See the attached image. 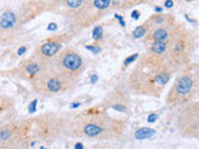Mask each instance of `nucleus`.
<instances>
[{
	"label": "nucleus",
	"mask_w": 199,
	"mask_h": 149,
	"mask_svg": "<svg viewBox=\"0 0 199 149\" xmlns=\"http://www.w3.org/2000/svg\"><path fill=\"white\" fill-rule=\"evenodd\" d=\"M196 49H197L196 34L192 30L183 27L182 31L169 44L168 58L176 72H179L182 68H184L191 63Z\"/></svg>",
	"instance_id": "423d86ee"
},
{
	"label": "nucleus",
	"mask_w": 199,
	"mask_h": 149,
	"mask_svg": "<svg viewBox=\"0 0 199 149\" xmlns=\"http://www.w3.org/2000/svg\"><path fill=\"white\" fill-rule=\"evenodd\" d=\"M177 73L172 67L168 54L146 50L127 77V86L132 93L159 98L166 86Z\"/></svg>",
	"instance_id": "f257e3e1"
},
{
	"label": "nucleus",
	"mask_w": 199,
	"mask_h": 149,
	"mask_svg": "<svg viewBox=\"0 0 199 149\" xmlns=\"http://www.w3.org/2000/svg\"><path fill=\"white\" fill-rule=\"evenodd\" d=\"M15 114V102L11 97L1 95L0 96V117L1 123L15 121L12 117Z\"/></svg>",
	"instance_id": "2eb2a0df"
},
{
	"label": "nucleus",
	"mask_w": 199,
	"mask_h": 149,
	"mask_svg": "<svg viewBox=\"0 0 199 149\" xmlns=\"http://www.w3.org/2000/svg\"><path fill=\"white\" fill-rule=\"evenodd\" d=\"M71 118L65 113L56 112H45L27 118L32 139L51 144L64 136H69Z\"/></svg>",
	"instance_id": "7ed1b4c3"
},
{
	"label": "nucleus",
	"mask_w": 199,
	"mask_h": 149,
	"mask_svg": "<svg viewBox=\"0 0 199 149\" xmlns=\"http://www.w3.org/2000/svg\"><path fill=\"white\" fill-rule=\"evenodd\" d=\"M176 127L179 136L183 138H199V101H193L178 107Z\"/></svg>",
	"instance_id": "1a4fd4ad"
},
{
	"label": "nucleus",
	"mask_w": 199,
	"mask_h": 149,
	"mask_svg": "<svg viewBox=\"0 0 199 149\" xmlns=\"http://www.w3.org/2000/svg\"><path fill=\"white\" fill-rule=\"evenodd\" d=\"M199 96V62H191L181 70L174 80L166 102L171 107H181L196 101Z\"/></svg>",
	"instance_id": "20e7f679"
},
{
	"label": "nucleus",
	"mask_w": 199,
	"mask_h": 149,
	"mask_svg": "<svg viewBox=\"0 0 199 149\" xmlns=\"http://www.w3.org/2000/svg\"><path fill=\"white\" fill-rule=\"evenodd\" d=\"M52 67L60 73L79 82L86 70V60L82 54L75 47H65L54 60Z\"/></svg>",
	"instance_id": "6e6552de"
},
{
	"label": "nucleus",
	"mask_w": 199,
	"mask_h": 149,
	"mask_svg": "<svg viewBox=\"0 0 199 149\" xmlns=\"http://www.w3.org/2000/svg\"><path fill=\"white\" fill-rule=\"evenodd\" d=\"M25 51H26V49H25V47H22V49H20V50L17 51V54H19V55H21V54H24Z\"/></svg>",
	"instance_id": "5701e85b"
},
{
	"label": "nucleus",
	"mask_w": 199,
	"mask_h": 149,
	"mask_svg": "<svg viewBox=\"0 0 199 149\" xmlns=\"http://www.w3.org/2000/svg\"><path fill=\"white\" fill-rule=\"evenodd\" d=\"M183 27L184 26L177 19L173 21L166 22L163 25L153 26L151 27L147 36L142 40V42L146 47H148L152 44H157V42H171L182 31Z\"/></svg>",
	"instance_id": "f8f14e48"
},
{
	"label": "nucleus",
	"mask_w": 199,
	"mask_h": 149,
	"mask_svg": "<svg viewBox=\"0 0 199 149\" xmlns=\"http://www.w3.org/2000/svg\"><path fill=\"white\" fill-rule=\"evenodd\" d=\"M101 34H102V29L99 26V27H96L95 31H94V39H95V40H99L100 37H101Z\"/></svg>",
	"instance_id": "a211bd4d"
},
{
	"label": "nucleus",
	"mask_w": 199,
	"mask_h": 149,
	"mask_svg": "<svg viewBox=\"0 0 199 149\" xmlns=\"http://www.w3.org/2000/svg\"><path fill=\"white\" fill-rule=\"evenodd\" d=\"M30 85L35 93L41 95L44 97H50V96H62L72 92L77 82L60 73L51 66L46 68Z\"/></svg>",
	"instance_id": "39448f33"
},
{
	"label": "nucleus",
	"mask_w": 199,
	"mask_h": 149,
	"mask_svg": "<svg viewBox=\"0 0 199 149\" xmlns=\"http://www.w3.org/2000/svg\"><path fill=\"white\" fill-rule=\"evenodd\" d=\"M154 134H156V131H154V129L144 127V128H139V129L134 133V137H136L137 139H148V138L153 137Z\"/></svg>",
	"instance_id": "f3484780"
},
{
	"label": "nucleus",
	"mask_w": 199,
	"mask_h": 149,
	"mask_svg": "<svg viewBox=\"0 0 199 149\" xmlns=\"http://www.w3.org/2000/svg\"><path fill=\"white\" fill-rule=\"evenodd\" d=\"M49 67H51V66L44 65L36 57H34L32 55H30V57H27L26 60H24L22 62H20L16 67H14L12 70H10L9 75L15 76V77L21 78V80H25V81H29L30 83H32Z\"/></svg>",
	"instance_id": "4468645a"
},
{
	"label": "nucleus",
	"mask_w": 199,
	"mask_h": 149,
	"mask_svg": "<svg viewBox=\"0 0 199 149\" xmlns=\"http://www.w3.org/2000/svg\"><path fill=\"white\" fill-rule=\"evenodd\" d=\"M157 118H158V113H152L151 116H148V122H149V123H153V122L157 121Z\"/></svg>",
	"instance_id": "aec40b11"
},
{
	"label": "nucleus",
	"mask_w": 199,
	"mask_h": 149,
	"mask_svg": "<svg viewBox=\"0 0 199 149\" xmlns=\"http://www.w3.org/2000/svg\"><path fill=\"white\" fill-rule=\"evenodd\" d=\"M21 26L22 24L19 11H15L12 9L4 10L0 16V44L2 46L11 44L17 36Z\"/></svg>",
	"instance_id": "ddd939ff"
},
{
	"label": "nucleus",
	"mask_w": 199,
	"mask_h": 149,
	"mask_svg": "<svg viewBox=\"0 0 199 149\" xmlns=\"http://www.w3.org/2000/svg\"><path fill=\"white\" fill-rule=\"evenodd\" d=\"M148 32H149V24H148V21L146 20L144 22H142L139 26H137V27L133 30L132 35H133L134 39H141V40H143V39L147 36Z\"/></svg>",
	"instance_id": "dca6fc26"
},
{
	"label": "nucleus",
	"mask_w": 199,
	"mask_h": 149,
	"mask_svg": "<svg viewBox=\"0 0 199 149\" xmlns=\"http://www.w3.org/2000/svg\"><path fill=\"white\" fill-rule=\"evenodd\" d=\"M109 9H113V0H87L84 9L70 20V32L76 35L84 29L102 19Z\"/></svg>",
	"instance_id": "0eeeda50"
},
{
	"label": "nucleus",
	"mask_w": 199,
	"mask_h": 149,
	"mask_svg": "<svg viewBox=\"0 0 199 149\" xmlns=\"http://www.w3.org/2000/svg\"><path fill=\"white\" fill-rule=\"evenodd\" d=\"M72 36H74V34L70 31L60 34V35H54V36L44 40L41 44H39L31 55L34 57H36L39 61H41L44 65L52 66L54 60L65 49V45L72 39Z\"/></svg>",
	"instance_id": "9d476101"
},
{
	"label": "nucleus",
	"mask_w": 199,
	"mask_h": 149,
	"mask_svg": "<svg viewBox=\"0 0 199 149\" xmlns=\"http://www.w3.org/2000/svg\"><path fill=\"white\" fill-rule=\"evenodd\" d=\"M137 14H138L137 11H134V12H133V17H134V19H136V17H138V15H137Z\"/></svg>",
	"instance_id": "b1692460"
},
{
	"label": "nucleus",
	"mask_w": 199,
	"mask_h": 149,
	"mask_svg": "<svg viewBox=\"0 0 199 149\" xmlns=\"http://www.w3.org/2000/svg\"><path fill=\"white\" fill-rule=\"evenodd\" d=\"M127 121L109 116L101 107L90 108L71 118L69 136L86 141H114L124 136Z\"/></svg>",
	"instance_id": "f03ea898"
},
{
	"label": "nucleus",
	"mask_w": 199,
	"mask_h": 149,
	"mask_svg": "<svg viewBox=\"0 0 199 149\" xmlns=\"http://www.w3.org/2000/svg\"><path fill=\"white\" fill-rule=\"evenodd\" d=\"M51 26H49V30H55L56 29V24H50Z\"/></svg>",
	"instance_id": "4be33fe9"
},
{
	"label": "nucleus",
	"mask_w": 199,
	"mask_h": 149,
	"mask_svg": "<svg viewBox=\"0 0 199 149\" xmlns=\"http://www.w3.org/2000/svg\"><path fill=\"white\" fill-rule=\"evenodd\" d=\"M137 57H138V54H133L131 57H128V58L124 61V67H126V66H128V63H131L132 61H134Z\"/></svg>",
	"instance_id": "6ab92c4d"
},
{
	"label": "nucleus",
	"mask_w": 199,
	"mask_h": 149,
	"mask_svg": "<svg viewBox=\"0 0 199 149\" xmlns=\"http://www.w3.org/2000/svg\"><path fill=\"white\" fill-rule=\"evenodd\" d=\"M164 5H166V7H172L173 6V1H166Z\"/></svg>",
	"instance_id": "412c9836"
},
{
	"label": "nucleus",
	"mask_w": 199,
	"mask_h": 149,
	"mask_svg": "<svg viewBox=\"0 0 199 149\" xmlns=\"http://www.w3.org/2000/svg\"><path fill=\"white\" fill-rule=\"evenodd\" d=\"M99 107L104 111L113 109L124 114L131 113V91L127 83L117 85L108 91Z\"/></svg>",
	"instance_id": "9b49d317"
}]
</instances>
